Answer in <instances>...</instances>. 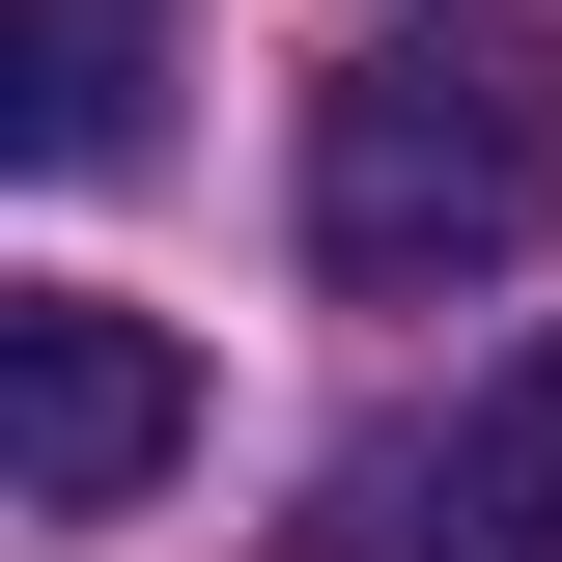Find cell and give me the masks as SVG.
I'll return each mask as SVG.
<instances>
[{
    "instance_id": "1",
    "label": "cell",
    "mask_w": 562,
    "mask_h": 562,
    "mask_svg": "<svg viewBox=\"0 0 562 562\" xmlns=\"http://www.w3.org/2000/svg\"><path fill=\"white\" fill-rule=\"evenodd\" d=\"M562 225V29L535 0H450V29H366L310 85V281L338 310H450Z\"/></svg>"
},
{
    "instance_id": "2",
    "label": "cell",
    "mask_w": 562,
    "mask_h": 562,
    "mask_svg": "<svg viewBox=\"0 0 562 562\" xmlns=\"http://www.w3.org/2000/svg\"><path fill=\"white\" fill-rule=\"evenodd\" d=\"M169 450H198V366L113 281H0V479H29V535H113Z\"/></svg>"
},
{
    "instance_id": "3",
    "label": "cell",
    "mask_w": 562,
    "mask_h": 562,
    "mask_svg": "<svg viewBox=\"0 0 562 562\" xmlns=\"http://www.w3.org/2000/svg\"><path fill=\"white\" fill-rule=\"evenodd\" d=\"M394 562H562V338H506L450 394V450L394 479Z\"/></svg>"
},
{
    "instance_id": "4",
    "label": "cell",
    "mask_w": 562,
    "mask_h": 562,
    "mask_svg": "<svg viewBox=\"0 0 562 562\" xmlns=\"http://www.w3.org/2000/svg\"><path fill=\"white\" fill-rule=\"evenodd\" d=\"M140 57H169V0H0V140H29V169H113Z\"/></svg>"
}]
</instances>
